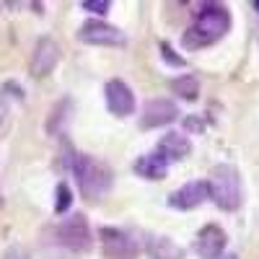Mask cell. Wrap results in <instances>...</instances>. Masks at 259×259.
Instances as JSON below:
<instances>
[{"label": "cell", "instance_id": "cell-7", "mask_svg": "<svg viewBox=\"0 0 259 259\" xmlns=\"http://www.w3.org/2000/svg\"><path fill=\"white\" fill-rule=\"evenodd\" d=\"M60 45L52 39V36H39L36 39V45L31 50V60H29V75L34 80H41V78H47L55 68H57V62H60Z\"/></svg>", "mask_w": 259, "mask_h": 259}, {"label": "cell", "instance_id": "cell-9", "mask_svg": "<svg viewBox=\"0 0 259 259\" xmlns=\"http://www.w3.org/2000/svg\"><path fill=\"white\" fill-rule=\"evenodd\" d=\"M179 119V106L171 99H150L143 106L140 114V130H158Z\"/></svg>", "mask_w": 259, "mask_h": 259}, {"label": "cell", "instance_id": "cell-13", "mask_svg": "<svg viewBox=\"0 0 259 259\" xmlns=\"http://www.w3.org/2000/svg\"><path fill=\"white\" fill-rule=\"evenodd\" d=\"M168 161L158 153V150H153V153H145L140 156L135 163H133V171L140 177V179H148V182H161L168 177Z\"/></svg>", "mask_w": 259, "mask_h": 259}, {"label": "cell", "instance_id": "cell-2", "mask_svg": "<svg viewBox=\"0 0 259 259\" xmlns=\"http://www.w3.org/2000/svg\"><path fill=\"white\" fill-rule=\"evenodd\" d=\"M68 168L73 171L75 184H78V189L83 194V200H89V202H99L104 194L114 187L112 166L99 161L91 153H73Z\"/></svg>", "mask_w": 259, "mask_h": 259}, {"label": "cell", "instance_id": "cell-22", "mask_svg": "<svg viewBox=\"0 0 259 259\" xmlns=\"http://www.w3.org/2000/svg\"><path fill=\"white\" fill-rule=\"evenodd\" d=\"M3 259H29V251H26L24 246H21V244H13V246H8V249H6Z\"/></svg>", "mask_w": 259, "mask_h": 259}, {"label": "cell", "instance_id": "cell-11", "mask_svg": "<svg viewBox=\"0 0 259 259\" xmlns=\"http://www.w3.org/2000/svg\"><path fill=\"white\" fill-rule=\"evenodd\" d=\"M228 244V236L218 223H207L197 231V239H194V254L200 259H221Z\"/></svg>", "mask_w": 259, "mask_h": 259}, {"label": "cell", "instance_id": "cell-10", "mask_svg": "<svg viewBox=\"0 0 259 259\" xmlns=\"http://www.w3.org/2000/svg\"><path fill=\"white\" fill-rule=\"evenodd\" d=\"M104 99H106V109H109V114H114V117L135 114V94L122 78H112L109 83L104 85Z\"/></svg>", "mask_w": 259, "mask_h": 259}, {"label": "cell", "instance_id": "cell-12", "mask_svg": "<svg viewBox=\"0 0 259 259\" xmlns=\"http://www.w3.org/2000/svg\"><path fill=\"white\" fill-rule=\"evenodd\" d=\"M156 150L168 161V163H174V161H184L192 156V140L184 135V133H177V130H168L166 135L158 138L156 143Z\"/></svg>", "mask_w": 259, "mask_h": 259}, {"label": "cell", "instance_id": "cell-18", "mask_svg": "<svg viewBox=\"0 0 259 259\" xmlns=\"http://www.w3.org/2000/svg\"><path fill=\"white\" fill-rule=\"evenodd\" d=\"M161 57H163V62L166 65H171V68H184V57H179L177 55V50L168 45V41H161Z\"/></svg>", "mask_w": 259, "mask_h": 259}, {"label": "cell", "instance_id": "cell-15", "mask_svg": "<svg viewBox=\"0 0 259 259\" xmlns=\"http://www.w3.org/2000/svg\"><path fill=\"white\" fill-rule=\"evenodd\" d=\"M145 251L150 259H184V249L174 239L156 236V233H150L145 239Z\"/></svg>", "mask_w": 259, "mask_h": 259}, {"label": "cell", "instance_id": "cell-8", "mask_svg": "<svg viewBox=\"0 0 259 259\" xmlns=\"http://www.w3.org/2000/svg\"><path fill=\"white\" fill-rule=\"evenodd\" d=\"M210 200V187H207V179H194V182H187L182 184L179 189H174L168 194V207L174 210H182V212H189L194 207H200L202 202Z\"/></svg>", "mask_w": 259, "mask_h": 259}, {"label": "cell", "instance_id": "cell-17", "mask_svg": "<svg viewBox=\"0 0 259 259\" xmlns=\"http://www.w3.org/2000/svg\"><path fill=\"white\" fill-rule=\"evenodd\" d=\"M73 205V189L68 182H57L55 184V215H65Z\"/></svg>", "mask_w": 259, "mask_h": 259}, {"label": "cell", "instance_id": "cell-25", "mask_svg": "<svg viewBox=\"0 0 259 259\" xmlns=\"http://www.w3.org/2000/svg\"><path fill=\"white\" fill-rule=\"evenodd\" d=\"M254 11H256V13H259V0H256V3H254Z\"/></svg>", "mask_w": 259, "mask_h": 259}, {"label": "cell", "instance_id": "cell-3", "mask_svg": "<svg viewBox=\"0 0 259 259\" xmlns=\"http://www.w3.org/2000/svg\"><path fill=\"white\" fill-rule=\"evenodd\" d=\"M210 200L215 202V207L223 212H236L244 202V187H241V174L239 168L231 163H218L210 171Z\"/></svg>", "mask_w": 259, "mask_h": 259}, {"label": "cell", "instance_id": "cell-21", "mask_svg": "<svg viewBox=\"0 0 259 259\" xmlns=\"http://www.w3.org/2000/svg\"><path fill=\"white\" fill-rule=\"evenodd\" d=\"M0 94H3L6 99H8V96H13V99H24V89H21L18 83H13V80H6L3 85H0Z\"/></svg>", "mask_w": 259, "mask_h": 259}, {"label": "cell", "instance_id": "cell-4", "mask_svg": "<svg viewBox=\"0 0 259 259\" xmlns=\"http://www.w3.org/2000/svg\"><path fill=\"white\" fill-rule=\"evenodd\" d=\"M55 241L70 254H89L94 249V231L83 212H73L55 226Z\"/></svg>", "mask_w": 259, "mask_h": 259}, {"label": "cell", "instance_id": "cell-24", "mask_svg": "<svg viewBox=\"0 0 259 259\" xmlns=\"http://www.w3.org/2000/svg\"><path fill=\"white\" fill-rule=\"evenodd\" d=\"M221 259H239V256H236V254H228V256H221Z\"/></svg>", "mask_w": 259, "mask_h": 259}, {"label": "cell", "instance_id": "cell-1", "mask_svg": "<svg viewBox=\"0 0 259 259\" xmlns=\"http://www.w3.org/2000/svg\"><path fill=\"white\" fill-rule=\"evenodd\" d=\"M228 31H231V11L223 3H205L194 16L192 26L182 34V47L192 52V50L215 45Z\"/></svg>", "mask_w": 259, "mask_h": 259}, {"label": "cell", "instance_id": "cell-5", "mask_svg": "<svg viewBox=\"0 0 259 259\" xmlns=\"http://www.w3.org/2000/svg\"><path fill=\"white\" fill-rule=\"evenodd\" d=\"M99 244L104 259H138L140 246L127 231L117 226H101L99 228Z\"/></svg>", "mask_w": 259, "mask_h": 259}, {"label": "cell", "instance_id": "cell-6", "mask_svg": "<svg viewBox=\"0 0 259 259\" xmlns=\"http://www.w3.org/2000/svg\"><path fill=\"white\" fill-rule=\"evenodd\" d=\"M78 41H83V45H96V47H124L127 36L119 26L109 24V21L91 18L78 29Z\"/></svg>", "mask_w": 259, "mask_h": 259}, {"label": "cell", "instance_id": "cell-14", "mask_svg": "<svg viewBox=\"0 0 259 259\" xmlns=\"http://www.w3.org/2000/svg\"><path fill=\"white\" fill-rule=\"evenodd\" d=\"M70 114H73V99H70V96L57 99V101H55V106L50 109L47 124H45L47 135H50V138L62 135V133H65V127H68V122H70Z\"/></svg>", "mask_w": 259, "mask_h": 259}, {"label": "cell", "instance_id": "cell-23", "mask_svg": "<svg viewBox=\"0 0 259 259\" xmlns=\"http://www.w3.org/2000/svg\"><path fill=\"white\" fill-rule=\"evenodd\" d=\"M184 127L189 130V133H202V130H205V122H202L200 117H187V119H184Z\"/></svg>", "mask_w": 259, "mask_h": 259}, {"label": "cell", "instance_id": "cell-16", "mask_svg": "<svg viewBox=\"0 0 259 259\" xmlns=\"http://www.w3.org/2000/svg\"><path fill=\"white\" fill-rule=\"evenodd\" d=\"M171 91L184 101H197L200 99V80L192 73H182V75H177L174 80H171Z\"/></svg>", "mask_w": 259, "mask_h": 259}, {"label": "cell", "instance_id": "cell-19", "mask_svg": "<svg viewBox=\"0 0 259 259\" xmlns=\"http://www.w3.org/2000/svg\"><path fill=\"white\" fill-rule=\"evenodd\" d=\"M112 8L109 0H80V11H91L96 16H106Z\"/></svg>", "mask_w": 259, "mask_h": 259}, {"label": "cell", "instance_id": "cell-26", "mask_svg": "<svg viewBox=\"0 0 259 259\" xmlns=\"http://www.w3.org/2000/svg\"><path fill=\"white\" fill-rule=\"evenodd\" d=\"M0 207H3V194H0Z\"/></svg>", "mask_w": 259, "mask_h": 259}, {"label": "cell", "instance_id": "cell-20", "mask_svg": "<svg viewBox=\"0 0 259 259\" xmlns=\"http://www.w3.org/2000/svg\"><path fill=\"white\" fill-rule=\"evenodd\" d=\"M11 127V109H8V99L0 94V138L8 133Z\"/></svg>", "mask_w": 259, "mask_h": 259}]
</instances>
